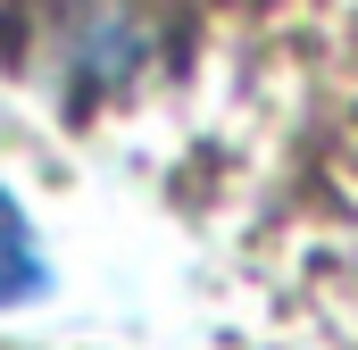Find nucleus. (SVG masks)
I'll return each instance as SVG.
<instances>
[{"label":"nucleus","mask_w":358,"mask_h":350,"mask_svg":"<svg viewBox=\"0 0 358 350\" xmlns=\"http://www.w3.org/2000/svg\"><path fill=\"white\" fill-rule=\"evenodd\" d=\"M50 67L67 84H125L150 59V17L142 0H50Z\"/></svg>","instance_id":"nucleus-1"},{"label":"nucleus","mask_w":358,"mask_h":350,"mask_svg":"<svg viewBox=\"0 0 358 350\" xmlns=\"http://www.w3.org/2000/svg\"><path fill=\"white\" fill-rule=\"evenodd\" d=\"M42 292H50V251H42V234H34L25 200L0 183V309H25V300H42Z\"/></svg>","instance_id":"nucleus-2"}]
</instances>
